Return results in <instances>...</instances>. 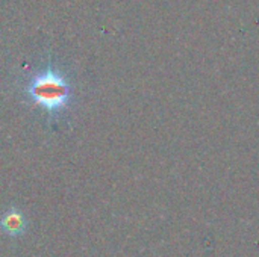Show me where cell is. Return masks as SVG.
Segmentation results:
<instances>
[{"instance_id":"6da1fadb","label":"cell","mask_w":259,"mask_h":257,"mask_svg":"<svg viewBox=\"0 0 259 257\" xmlns=\"http://www.w3.org/2000/svg\"><path fill=\"white\" fill-rule=\"evenodd\" d=\"M27 98L50 118L64 112L71 100V86L67 76L52 64L30 76L24 86Z\"/></svg>"},{"instance_id":"7a4b0ae2","label":"cell","mask_w":259,"mask_h":257,"mask_svg":"<svg viewBox=\"0 0 259 257\" xmlns=\"http://www.w3.org/2000/svg\"><path fill=\"white\" fill-rule=\"evenodd\" d=\"M26 226H27L26 218H24L23 212L17 208L8 209L0 217V230L11 238L21 236L26 232Z\"/></svg>"}]
</instances>
